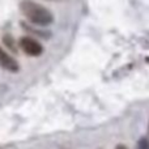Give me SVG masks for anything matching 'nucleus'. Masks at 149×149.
<instances>
[{"label":"nucleus","mask_w":149,"mask_h":149,"mask_svg":"<svg viewBox=\"0 0 149 149\" xmlns=\"http://www.w3.org/2000/svg\"><path fill=\"white\" fill-rule=\"evenodd\" d=\"M20 10L34 25L49 26L54 22V15L46 7L33 0H22L20 3Z\"/></svg>","instance_id":"nucleus-1"},{"label":"nucleus","mask_w":149,"mask_h":149,"mask_svg":"<svg viewBox=\"0 0 149 149\" xmlns=\"http://www.w3.org/2000/svg\"><path fill=\"white\" fill-rule=\"evenodd\" d=\"M18 45L21 50L29 56H39L43 52V46L33 37H21Z\"/></svg>","instance_id":"nucleus-2"},{"label":"nucleus","mask_w":149,"mask_h":149,"mask_svg":"<svg viewBox=\"0 0 149 149\" xmlns=\"http://www.w3.org/2000/svg\"><path fill=\"white\" fill-rule=\"evenodd\" d=\"M0 67H3L4 70L9 71V72H18V70H20L17 60L10 56L1 47H0Z\"/></svg>","instance_id":"nucleus-3"},{"label":"nucleus","mask_w":149,"mask_h":149,"mask_svg":"<svg viewBox=\"0 0 149 149\" xmlns=\"http://www.w3.org/2000/svg\"><path fill=\"white\" fill-rule=\"evenodd\" d=\"M3 42H4V45L9 50H12L13 52H17V46H16L15 39H13L12 36H9V34H5V36L3 37Z\"/></svg>","instance_id":"nucleus-4"},{"label":"nucleus","mask_w":149,"mask_h":149,"mask_svg":"<svg viewBox=\"0 0 149 149\" xmlns=\"http://www.w3.org/2000/svg\"><path fill=\"white\" fill-rule=\"evenodd\" d=\"M21 26H22L24 29H26V31H29V33L38 34L39 37H46V38H49V37H50V33H45V31H38V29H33V28H30V26H29L28 24H25V22H21Z\"/></svg>","instance_id":"nucleus-5"},{"label":"nucleus","mask_w":149,"mask_h":149,"mask_svg":"<svg viewBox=\"0 0 149 149\" xmlns=\"http://www.w3.org/2000/svg\"><path fill=\"white\" fill-rule=\"evenodd\" d=\"M136 149H149V141H148V139H145V137L140 139V141L137 143Z\"/></svg>","instance_id":"nucleus-6"},{"label":"nucleus","mask_w":149,"mask_h":149,"mask_svg":"<svg viewBox=\"0 0 149 149\" xmlns=\"http://www.w3.org/2000/svg\"><path fill=\"white\" fill-rule=\"evenodd\" d=\"M115 149H128V148L124 147V145H118V147H116Z\"/></svg>","instance_id":"nucleus-7"}]
</instances>
